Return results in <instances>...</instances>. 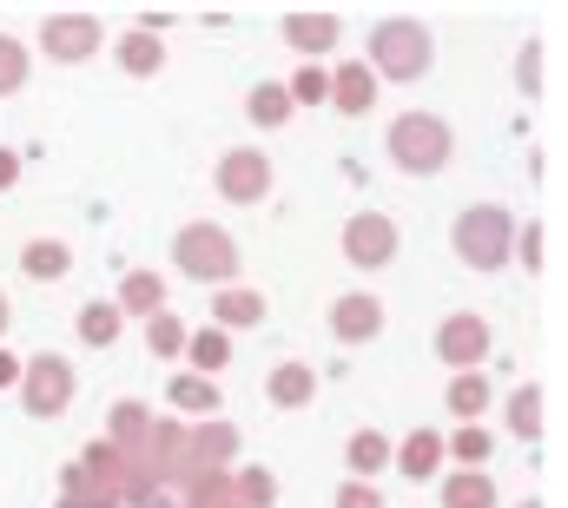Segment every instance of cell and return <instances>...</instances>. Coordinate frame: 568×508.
Wrapping results in <instances>:
<instances>
[{
    "mask_svg": "<svg viewBox=\"0 0 568 508\" xmlns=\"http://www.w3.org/2000/svg\"><path fill=\"white\" fill-rule=\"evenodd\" d=\"M509 232H516V219L503 205H476V212L456 219V252H463V264H476V271H496L509 257Z\"/></svg>",
    "mask_w": 568,
    "mask_h": 508,
    "instance_id": "1",
    "label": "cell"
},
{
    "mask_svg": "<svg viewBox=\"0 0 568 508\" xmlns=\"http://www.w3.org/2000/svg\"><path fill=\"white\" fill-rule=\"evenodd\" d=\"M371 53H377V73H390V80H417V73L429 67V33L417 27V20H377Z\"/></svg>",
    "mask_w": 568,
    "mask_h": 508,
    "instance_id": "2",
    "label": "cell"
},
{
    "mask_svg": "<svg viewBox=\"0 0 568 508\" xmlns=\"http://www.w3.org/2000/svg\"><path fill=\"white\" fill-rule=\"evenodd\" d=\"M390 152H397V165H410V172H436V165L449 159V126L429 120V113H404V120L390 126Z\"/></svg>",
    "mask_w": 568,
    "mask_h": 508,
    "instance_id": "3",
    "label": "cell"
},
{
    "mask_svg": "<svg viewBox=\"0 0 568 508\" xmlns=\"http://www.w3.org/2000/svg\"><path fill=\"white\" fill-rule=\"evenodd\" d=\"M179 271L185 277H232V264H239V245L219 232V225H192V232H179Z\"/></svg>",
    "mask_w": 568,
    "mask_h": 508,
    "instance_id": "4",
    "label": "cell"
},
{
    "mask_svg": "<svg viewBox=\"0 0 568 508\" xmlns=\"http://www.w3.org/2000/svg\"><path fill=\"white\" fill-rule=\"evenodd\" d=\"M344 252H351V264H390L397 257V225L384 219V212H364V219H351L344 225Z\"/></svg>",
    "mask_w": 568,
    "mask_h": 508,
    "instance_id": "5",
    "label": "cell"
},
{
    "mask_svg": "<svg viewBox=\"0 0 568 508\" xmlns=\"http://www.w3.org/2000/svg\"><path fill=\"white\" fill-rule=\"evenodd\" d=\"M20 396H27L33 416H60L67 396H73V370H67V357H40V364L27 370V383H20Z\"/></svg>",
    "mask_w": 568,
    "mask_h": 508,
    "instance_id": "6",
    "label": "cell"
},
{
    "mask_svg": "<svg viewBox=\"0 0 568 508\" xmlns=\"http://www.w3.org/2000/svg\"><path fill=\"white\" fill-rule=\"evenodd\" d=\"M40 47H47L53 60H87V53L100 47V20H93V13H60V20L40 27Z\"/></svg>",
    "mask_w": 568,
    "mask_h": 508,
    "instance_id": "7",
    "label": "cell"
},
{
    "mask_svg": "<svg viewBox=\"0 0 568 508\" xmlns=\"http://www.w3.org/2000/svg\"><path fill=\"white\" fill-rule=\"evenodd\" d=\"M219 192H225V199H265V192H272V165H265V152H225V165H219Z\"/></svg>",
    "mask_w": 568,
    "mask_h": 508,
    "instance_id": "8",
    "label": "cell"
},
{
    "mask_svg": "<svg viewBox=\"0 0 568 508\" xmlns=\"http://www.w3.org/2000/svg\"><path fill=\"white\" fill-rule=\"evenodd\" d=\"M483 350H489V331H483V317H469V311L436 331V357H443V364H476Z\"/></svg>",
    "mask_w": 568,
    "mask_h": 508,
    "instance_id": "9",
    "label": "cell"
},
{
    "mask_svg": "<svg viewBox=\"0 0 568 508\" xmlns=\"http://www.w3.org/2000/svg\"><path fill=\"white\" fill-rule=\"evenodd\" d=\"M331 331H337L344 344H364V337L384 331V304H377V297H337V304H331Z\"/></svg>",
    "mask_w": 568,
    "mask_h": 508,
    "instance_id": "10",
    "label": "cell"
},
{
    "mask_svg": "<svg viewBox=\"0 0 568 508\" xmlns=\"http://www.w3.org/2000/svg\"><path fill=\"white\" fill-rule=\"evenodd\" d=\"M371 93H377L371 67H344V73L331 80V100H337V113H371Z\"/></svg>",
    "mask_w": 568,
    "mask_h": 508,
    "instance_id": "11",
    "label": "cell"
},
{
    "mask_svg": "<svg viewBox=\"0 0 568 508\" xmlns=\"http://www.w3.org/2000/svg\"><path fill=\"white\" fill-rule=\"evenodd\" d=\"M67 264H73V252H67L60 238H40V245H27V252H20V271H27V277H40V284L67 277Z\"/></svg>",
    "mask_w": 568,
    "mask_h": 508,
    "instance_id": "12",
    "label": "cell"
},
{
    "mask_svg": "<svg viewBox=\"0 0 568 508\" xmlns=\"http://www.w3.org/2000/svg\"><path fill=\"white\" fill-rule=\"evenodd\" d=\"M311 396H317V377H311L304 364H278V370H272V403H278V409H297V403H311Z\"/></svg>",
    "mask_w": 568,
    "mask_h": 508,
    "instance_id": "13",
    "label": "cell"
},
{
    "mask_svg": "<svg viewBox=\"0 0 568 508\" xmlns=\"http://www.w3.org/2000/svg\"><path fill=\"white\" fill-rule=\"evenodd\" d=\"M258 317H265V297H258V291H225V297H219V324L252 331Z\"/></svg>",
    "mask_w": 568,
    "mask_h": 508,
    "instance_id": "14",
    "label": "cell"
},
{
    "mask_svg": "<svg viewBox=\"0 0 568 508\" xmlns=\"http://www.w3.org/2000/svg\"><path fill=\"white\" fill-rule=\"evenodd\" d=\"M489 502H496L489 476H449L443 482V508H489Z\"/></svg>",
    "mask_w": 568,
    "mask_h": 508,
    "instance_id": "15",
    "label": "cell"
},
{
    "mask_svg": "<svg viewBox=\"0 0 568 508\" xmlns=\"http://www.w3.org/2000/svg\"><path fill=\"white\" fill-rule=\"evenodd\" d=\"M337 33H344V27H337L331 13H324V20H284V40H291V47H337Z\"/></svg>",
    "mask_w": 568,
    "mask_h": 508,
    "instance_id": "16",
    "label": "cell"
},
{
    "mask_svg": "<svg viewBox=\"0 0 568 508\" xmlns=\"http://www.w3.org/2000/svg\"><path fill=\"white\" fill-rule=\"evenodd\" d=\"M159 60H165V53H159L152 33H126V40H120V67H126V73H159Z\"/></svg>",
    "mask_w": 568,
    "mask_h": 508,
    "instance_id": "17",
    "label": "cell"
},
{
    "mask_svg": "<svg viewBox=\"0 0 568 508\" xmlns=\"http://www.w3.org/2000/svg\"><path fill=\"white\" fill-rule=\"evenodd\" d=\"M80 337H87V344H113V337H120V311H113V304H87V311H80Z\"/></svg>",
    "mask_w": 568,
    "mask_h": 508,
    "instance_id": "18",
    "label": "cell"
},
{
    "mask_svg": "<svg viewBox=\"0 0 568 508\" xmlns=\"http://www.w3.org/2000/svg\"><path fill=\"white\" fill-rule=\"evenodd\" d=\"M172 403L179 409H219V389L205 377H172Z\"/></svg>",
    "mask_w": 568,
    "mask_h": 508,
    "instance_id": "19",
    "label": "cell"
},
{
    "mask_svg": "<svg viewBox=\"0 0 568 508\" xmlns=\"http://www.w3.org/2000/svg\"><path fill=\"white\" fill-rule=\"evenodd\" d=\"M483 403H489V383L483 377H456L449 383V409H456V416H476Z\"/></svg>",
    "mask_w": 568,
    "mask_h": 508,
    "instance_id": "20",
    "label": "cell"
},
{
    "mask_svg": "<svg viewBox=\"0 0 568 508\" xmlns=\"http://www.w3.org/2000/svg\"><path fill=\"white\" fill-rule=\"evenodd\" d=\"M284 113H291V93H284V87H258V93H252V120H258V126H278Z\"/></svg>",
    "mask_w": 568,
    "mask_h": 508,
    "instance_id": "21",
    "label": "cell"
},
{
    "mask_svg": "<svg viewBox=\"0 0 568 508\" xmlns=\"http://www.w3.org/2000/svg\"><path fill=\"white\" fill-rule=\"evenodd\" d=\"M120 304H126V311H159V277L133 271V277L120 284Z\"/></svg>",
    "mask_w": 568,
    "mask_h": 508,
    "instance_id": "22",
    "label": "cell"
},
{
    "mask_svg": "<svg viewBox=\"0 0 568 508\" xmlns=\"http://www.w3.org/2000/svg\"><path fill=\"white\" fill-rule=\"evenodd\" d=\"M436 456H443V443H436V436H410V443H404V476H429V469H436Z\"/></svg>",
    "mask_w": 568,
    "mask_h": 508,
    "instance_id": "23",
    "label": "cell"
},
{
    "mask_svg": "<svg viewBox=\"0 0 568 508\" xmlns=\"http://www.w3.org/2000/svg\"><path fill=\"white\" fill-rule=\"evenodd\" d=\"M384 463H390V443H384V436H357V443H351V469L371 476V469H384Z\"/></svg>",
    "mask_w": 568,
    "mask_h": 508,
    "instance_id": "24",
    "label": "cell"
},
{
    "mask_svg": "<svg viewBox=\"0 0 568 508\" xmlns=\"http://www.w3.org/2000/svg\"><path fill=\"white\" fill-rule=\"evenodd\" d=\"M20 80H27V53H20V40L0 33V93H13Z\"/></svg>",
    "mask_w": 568,
    "mask_h": 508,
    "instance_id": "25",
    "label": "cell"
},
{
    "mask_svg": "<svg viewBox=\"0 0 568 508\" xmlns=\"http://www.w3.org/2000/svg\"><path fill=\"white\" fill-rule=\"evenodd\" d=\"M192 357H199L205 370H219V364L232 357V344H225V331H205V337H192Z\"/></svg>",
    "mask_w": 568,
    "mask_h": 508,
    "instance_id": "26",
    "label": "cell"
},
{
    "mask_svg": "<svg viewBox=\"0 0 568 508\" xmlns=\"http://www.w3.org/2000/svg\"><path fill=\"white\" fill-rule=\"evenodd\" d=\"M179 344H185V324H179V317H152V350H159V357H172Z\"/></svg>",
    "mask_w": 568,
    "mask_h": 508,
    "instance_id": "27",
    "label": "cell"
},
{
    "mask_svg": "<svg viewBox=\"0 0 568 508\" xmlns=\"http://www.w3.org/2000/svg\"><path fill=\"white\" fill-rule=\"evenodd\" d=\"M536 416H542V396H536V389H523V396H516V436H536V429H542Z\"/></svg>",
    "mask_w": 568,
    "mask_h": 508,
    "instance_id": "28",
    "label": "cell"
},
{
    "mask_svg": "<svg viewBox=\"0 0 568 508\" xmlns=\"http://www.w3.org/2000/svg\"><path fill=\"white\" fill-rule=\"evenodd\" d=\"M337 508H384V502H377V489H364V482H344V489H337Z\"/></svg>",
    "mask_w": 568,
    "mask_h": 508,
    "instance_id": "29",
    "label": "cell"
},
{
    "mask_svg": "<svg viewBox=\"0 0 568 508\" xmlns=\"http://www.w3.org/2000/svg\"><path fill=\"white\" fill-rule=\"evenodd\" d=\"M284 93H297V100H324L331 80H324V73H297V87H284Z\"/></svg>",
    "mask_w": 568,
    "mask_h": 508,
    "instance_id": "30",
    "label": "cell"
},
{
    "mask_svg": "<svg viewBox=\"0 0 568 508\" xmlns=\"http://www.w3.org/2000/svg\"><path fill=\"white\" fill-rule=\"evenodd\" d=\"M456 456L483 463V456H489V436H483V429H463V436H456Z\"/></svg>",
    "mask_w": 568,
    "mask_h": 508,
    "instance_id": "31",
    "label": "cell"
},
{
    "mask_svg": "<svg viewBox=\"0 0 568 508\" xmlns=\"http://www.w3.org/2000/svg\"><path fill=\"white\" fill-rule=\"evenodd\" d=\"M245 502H252V508L272 502V482H265V469H245Z\"/></svg>",
    "mask_w": 568,
    "mask_h": 508,
    "instance_id": "32",
    "label": "cell"
},
{
    "mask_svg": "<svg viewBox=\"0 0 568 508\" xmlns=\"http://www.w3.org/2000/svg\"><path fill=\"white\" fill-rule=\"evenodd\" d=\"M13 172H20V159H13V152L0 145V185H13Z\"/></svg>",
    "mask_w": 568,
    "mask_h": 508,
    "instance_id": "33",
    "label": "cell"
},
{
    "mask_svg": "<svg viewBox=\"0 0 568 508\" xmlns=\"http://www.w3.org/2000/svg\"><path fill=\"white\" fill-rule=\"evenodd\" d=\"M20 377V364H13V357H7V350H0V389H7V383Z\"/></svg>",
    "mask_w": 568,
    "mask_h": 508,
    "instance_id": "34",
    "label": "cell"
},
{
    "mask_svg": "<svg viewBox=\"0 0 568 508\" xmlns=\"http://www.w3.org/2000/svg\"><path fill=\"white\" fill-rule=\"evenodd\" d=\"M0 331H7V297H0Z\"/></svg>",
    "mask_w": 568,
    "mask_h": 508,
    "instance_id": "35",
    "label": "cell"
},
{
    "mask_svg": "<svg viewBox=\"0 0 568 508\" xmlns=\"http://www.w3.org/2000/svg\"><path fill=\"white\" fill-rule=\"evenodd\" d=\"M523 508H536V502H523Z\"/></svg>",
    "mask_w": 568,
    "mask_h": 508,
    "instance_id": "36",
    "label": "cell"
}]
</instances>
